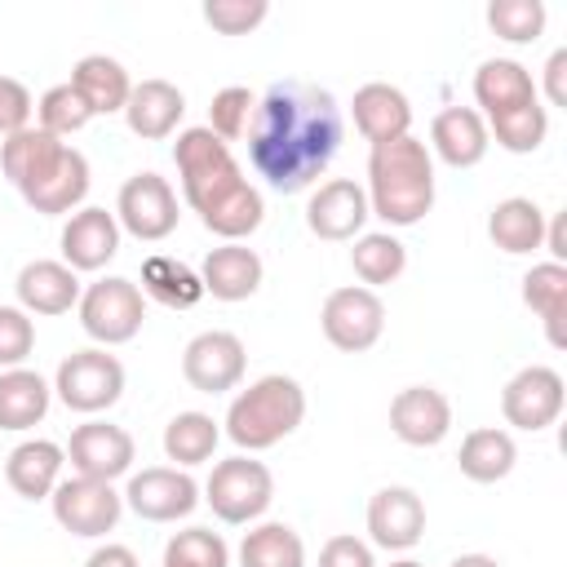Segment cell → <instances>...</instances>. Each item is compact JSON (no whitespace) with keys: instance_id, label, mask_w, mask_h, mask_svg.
<instances>
[{"instance_id":"1","label":"cell","mask_w":567,"mask_h":567,"mask_svg":"<svg viewBox=\"0 0 567 567\" xmlns=\"http://www.w3.org/2000/svg\"><path fill=\"white\" fill-rule=\"evenodd\" d=\"M341 106L328 89L306 80H275L252 111L248 124V164L257 177H266L270 190L297 195L310 190L332 155L341 151Z\"/></svg>"},{"instance_id":"2","label":"cell","mask_w":567,"mask_h":567,"mask_svg":"<svg viewBox=\"0 0 567 567\" xmlns=\"http://www.w3.org/2000/svg\"><path fill=\"white\" fill-rule=\"evenodd\" d=\"M173 159H177V177H182V195L186 204L199 213L204 230L221 235L226 244H239L244 235H252L266 217L261 190L244 177V168L235 164L230 146L199 128H182L173 142Z\"/></svg>"},{"instance_id":"3","label":"cell","mask_w":567,"mask_h":567,"mask_svg":"<svg viewBox=\"0 0 567 567\" xmlns=\"http://www.w3.org/2000/svg\"><path fill=\"white\" fill-rule=\"evenodd\" d=\"M368 213L390 226H416L434 208V155L425 142L394 137L368 155Z\"/></svg>"},{"instance_id":"4","label":"cell","mask_w":567,"mask_h":567,"mask_svg":"<svg viewBox=\"0 0 567 567\" xmlns=\"http://www.w3.org/2000/svg\"><path fill=\"white\" fill-rule=\"evenodd\" d=\"M301 416H306V390L284 372H270L230 399L226 434L244 452H266L279 439H288L301 425Z\"/></svg>"},{"instance_id":"5","label":"cell","mask_w":567,"mask_h":567,"mask_svg":"<svg viewBox=\"0 0 567 567\" xmlns=\"http://www.w3.org/2000/svg\"><path fill=\"white\" fill-rule=\"evenodd\" d=\"M146 319V301L142 288L124 275H106L97 284H89L80 292V328L106 350V346H124L142 332Z\"/></svg>"},{"instance_id":"6","label":"cell","mask_w":567,"mask_h":567,"mask_svg":"<svg viewBox=\"0 0 567 567\" xmlns=\"http://www.w3.org/2000/svg\"><path fill=\"white\" fill-rule=\"evenodd\" d=\"M204 501L213 505V514L221 523H252L270 509L275 501V478L261 461L252 456H230V461H217L208 483H204Z\"/></svg>"},{"instance_id":"7","label":"cell","mask_w":567,"mask_h":567,"mask_svg":"<svg viewBox=\"0 0 567 567\" xmlns=\"http://www.w3.org/2000/svg\"><path fill=\"white\" fill-rule=\"evenodd\" d=\"M53 394L71 408V412H106L120 394H124V363L115 354H106L102 346H89V350H75L58 363V377H53Z\"/></svg>"},{"instance_id":"8","label":"cell","mask_w":567,"mask_h":567,"mask_svg":"<svg viewBox=\"0 0 567 567\" xmlns=\"http://www.w3.org/2000/svg\"><path fill=\"white\" fill-rule=\"evenodd\" d=\"M319 328L323 337L341 350V354H363L381 341L385 332V306L372 288L363 284H346V288H332L323 297V310H319Z\"/></svg>"},{"instance_id":"9","label":"cell","mask_w":567,"mask_h":567,"mask_svg":"<svg viewBox=\"0 0 567 567\" xmlns=\"http://www.w3.org/2000/svg\"><path fill=\"white\" fill-rule=\"evenodd\" d=\"M177 195L173 186L159 177V173H133L124 186H120V199H115V221L120 230H128L133 239L142 244H159L177 230Z\"/></svg>"},{"instance_id":"10","label":"cell","mask_w":567,"mask_h":567,"mask_svg":"<svg viewBox=\"0 0 567 567\" xmlns=\"http://www.w3.org/2000/svg\"><path fill=\"white\" fill-rule=\"evenodd\" d=\"M49 501H53L58 527L71 532V536H84V540L115 532V523H120V514H124V496H120L111 483L80 478V474H75V478H62Z\"/></svg>"},{"instance_id":"11","label":"cell","mask_w":567,"mask_h":567,"mask_svg":"<svg viewBox=\"0 0 567 567\" xmlns=\"http://www.w3.org/2000/svg\"><path fill=\"white\" fill-rule=\"evenodd\" d=\"M244 363H248L244 341L235 332H221V328H208V332L190 337L186 350H182V377L199 394H226V390H235L244 381Z\"/></svg>"},{"instance_id":"12","label":"cell","mask_w":567,"mask_h":567,"mask_svg":"<svg viewBox=\"0 0 567 567\" xmlns=\"http://www.w3.org/2000/svg\"><path fill=\"white\" fill-rule=\"evenodd\" d=\"M563 399H567L563 377H558L554 368H545V363H532V368H518V372L505 381V390H501V412H505V421H509L514 430L536 434V430H549V425L558 421Z\"/></svg>"},{"instance_id":"13","label":"cell","mask_w":567,"mask_h":567,"mask_svg":"<svg viewBox=\"0 0 567 567\" xmlns=\"http://www.w3.org/2000/svg\"><path fill=\"white\" fill-rule=\"evenodd\" d=\"M71 470L80 478H97V483H115L120 474H128L137 447H133V434L124 425H111V421H84L71 430V443L62 447Z\"/></svg>"},{"instance_id":"14","label":"cell","mask_w":567,"mask_h":567,"mask_svg":"<svg viewBox=\"0 0 567 567\" xmlns=\"http://www.w3.org/2000/svg\"><path fill=\"white\" fill-rule=\"evenodd\" d=\"M124 505L146 518V523H177L199 505V483L186 470L173 465H151L142 474L128 478L124 487Z\"/></svg>"},{"instance_id":"15","label":"cell","mask_w":567,"mask_h":567,"mask_svg":"<svg viewBox=\"0 0 567 567\" xmlns=\"http://www.w3.org/2000/svg\"><path fill=\"white\" fill-rule=\"evenodd\" d=\"M390 430L408 447H439L452 430V403L434 385H408L390 399Z\"/></svg>"},{"instance_id":"16","label":"cell","mask_w":567,"mask_h":567,"mask_svg":"<svg viewBox=\"0 0 567 567\" xmlns=\"http://www.w3.org/2000/svg\"><path fill=\"white\" fill-rule=\"evenodd\" d=\"M368 195L359 182L350 177H332V182H319V190L310 195L306 204V226L310 235L328 239V244H341V239H359L363 221H368Z\"/></svg>"},{"instance_id":"17","label":"cell","mask_w":567,"mask_h":567,"mask_svg":"<svg viewBox=\"0 0 567 567\" xmlns=\"http://www.w3.org/2000/svg\"><path fill=\"white\" fill-rule=\"evenodd\" d=\"M58 244H62V261L75 275L80 270H102L120 252V221H115V213L89 204V208H80V213L66 217Z\"/></svg>"},{"instance_id":"18","label":"cell","mask_w":567,"mask_h":567,"mask_svg":"<svg viewBox=\"0 0 567 567\" xmlns=\"http://www.w3.org/2000/svg\"><path fill=\"white\" fill-rule=\"evenodd\" d=\"M368 536L381 549H412L425 536V505L412 487H381L368 501Z\"/></svg>"},{"instance_id":"19","label":"cell","mask_w":567,"mask_h":567,"mask_svg":"<svg viewBox=\"0 0 567 567\" xmlns=\"http://www.w3.org/2000/svg\"><path fill=\"white\" fill-rule=\"evenodd\" d=\"M62 151H66L62 137L44 133L40 124H27L22 133H13V137L0 142V168H4V177L13 182V190L27 195L31 186H40V182L58 168Z\"/></svg>"},{"instance_id":"20","label":"cell","mask_w":567,"mask_h":567,"mask_svg":"<svg viewBox=\"0 0 567 567\" xmlns=\"http://www.w3.org/2000/svg\"><path fill=\"white\" fill-rule=\"evenodd\" d=\"M18 306L27 315H66L71 306H80V279L66 261H49L35 257L18 270Z\"/></svg>"},{"instance_id":"21","label":"cell","mask_w":567,"mask_h":567,"mask_svg":"<svg viewBox=\"0 0 567 567\" xmlns=\"http://www.w3.org/2000/svg\"><path fill=\"white\" fill-rule=\"evenodd\" d=\"M350 111H354V128H359L372 146L394 142V137H408V128H412L408 93L394 89V84H385V80H372V84L354 89Z\"/></svg>"},{"instance_id":"22","label":"cell","mask_w":567,"mask_h":567,"mask_svg":"<svg viewBox=\"0 0 567 567\" xmlns=\"http://www.w3.org/2000/svg\"><path fill=\"white\" fill-rule=\"evenodd\" d=\"M430 146L447 168H474L487 155L492 137L474 106H443L430 124Z\"/></svg>"},{"instance_id":"23","label":"cell","mask_w":567,"mask_h":567,"mask_svg":"<svg viewBox=\"0 0 567 567\" xmlns=\"http://www.w3.org/2000/svg\"><path fill=\"white\" fill-rule=\"evenodd\" d=\"M474 102L483 106L478 115L492 120V115H505V111H518V106L540 102V93H536V80H532V71L523 62H514V58H487L474 71Z\"/></svg>"},{"instance_id":"24","label":"cell","mask_w":567,"mask_h":567,"mask_svg":"<svg viewBox=\"0 0 567 567\" xmlns=\"http://www.w3.org/2000/svg\"><path fill=\"white\" fill-rule=\"evenodd\" d=\"M199 284H204V297H217V301H248L257 288H261V257L244 244H221V248H208L204 266H199Z\"/></svg>"},{"instance_id":"25","label":"cell","mask_w":567,"mask_h":567,"mask_svg":"<svg viewBox=\"0 0 567 567\" xmlns=\"http://www.w3.org/2000/svg\"><path fill=\"white\" fill-rule=\"evenodd\" d=\"M66 452L53 439H27L4 456V478L22 501H44L62 483Z\"/></svg>"},{"instance_id":"26","label":"cell","mask_w":567,"mask_h":567,"mask_svg":"<svg viewBox=\"0 0 567 567\" xmlns=\"http://www.w3.org/2000/svg\"><path fill=\"white\" fill-rule=\"evenodd\" d=\"M182 115H186V97L168 80H142V84H133V93L124 102V120L142 142L168 137L182 124Z\"/></svg>"},{"instance_id":"27","label":"cell","mask_w":567,"mask_h":567,"mask_svg":"<svg viewBox=\"0 0 567 567\" xmlns=\"http://www.w3.org/2000/svg\"><path fill=\"white\" fill-rule=\"evenodd\" d=\"M66 84L84 97V106H89L93 115H115V111H124V102H128V93H133L128 71H124L115 58H106V53L80 58Z\"/></svg>"},{"instance_id":"28","label":"cell","mask_w":567,"mask_h":567,"mask_svg":"<svg viewBox=\"0 0 567 567\" xmlns=\"http://www.w3.org/2000/svg\"><path fill=\"white\" fill-rule=\"evenodd\" d=\"M487 235L501 252L509 257H523V252H536L545 244V213L536 199L527 195H509L501 199L492 213H487Z\"/></svg>"},{"instance_id":"29","label":"cell","mask_w":567,"mask_h":567,"mask_svg":"<svg viewBox=\"0 0 567 567\" xmlns=\"http://www.w3.org/2000/svg\"><path fill=\"white\" fill-rule=\"evenodd\" d=\"M84 195H89V159H84L75 146H66L62 159H58V168H53L40 186H31L22 199H27L35 213H44V217H62V213L80 208Z\"/></svg>"},{"instance_id":"30","label":"cell","mask_w":567,"mask_h":567,"mask_svg":"<svg viewBox=\"0 0 567 567\" xmlns=\"http://www.w3.org/2000/svg\"><path fill=\"white\" fill-rule=\"evenodd\" d=\"M49 381L31 368H4L0 372V430H31L49 412Z\"/></svg>"},{"instance_id":"31","label":"cell","mask_w":567,"mask_h":567,"mask_svg":"<svg viewBox=\"0 0 567 567\" xmlns=\"http://www.w3.org/2000/svg\"><path fill=\"white\" fill-rule=\"evenodd\" d=\"M514 461H518V447H514L509 430H496V425L470 430L456 452V465L470 483H501L514 470Z\"/></svg>"},{"instance_id":"32","label":"cell","mask_w":567,"mask_h":567,"mask_svg":"<svg viewBox=\"0 0 567 567\" xmlns=\"http://www.w3.org/2000/svg\"><path fill=\"white\" fill-rule=\"evenodd\" d=\"M142 292L168 310H190L204 297V284H199V270H190L186 261L168 252H151L142 261Z\"/></svg>"},{"instance_id":"33","label":"cell","mask_w":567,"mask_h":567,"mask_svg":"<svg viewBox=\"0 0 567 567\" xmlns=\"http://www.w3.org/2000/svg\"><path fill=\"white\" fill-rule=\"evenodd\" d=\"M523 306L536 310L545 319L549 346H563V315H567V266L558 261H540L523 275Z\"/></svg>"},{"instance_id":"34","label":"cell","mask_w":567,"mask_h":567,"mask_svg":"<svg viewBox=\"0 0 567 567\" xmlns=\"http://www.w3.org/2000/svg\"><path fill=\"white\" fill-rule=\"evenodd\" d=\"M350 266H354V275L363 279V288H381V284H394L399 275H403V266H408V248L390 235V230H368V235H359L354 239V248H350Z\"/></svg>"},{"instance_id":"35","label":"cell","mask_w":567,"mask_h":567,"mask_svg":"<svg viewBox=\"0 0 567 567\" xmlns=\"http://www.w3.org/2000/svg\"><path fill=\"white\" fill-rule=\"evenodd\" d=\"M217 439H221V430H217V421L208 412H177L164 425V456L177 461L182 470L186 465H204V461H213Z\"/></svg>"},{"instance_id":"36","label":"cell","mask_w":567,"mask_h":567,"mask_svg":"<svg viewBox=\"0 0 567 567\" xmlns=\"http://www.w3.org/2000/svg\"><path fill=\"white\" fill-rule=\"evenodd\" d=\"M239 567H306V545L288 523H261L244 532Z\"/></svg>"},{"instance_id":"37","label":"cell","mask_w":567,"mask_h":567,"mask_svg":"<svg viewBox=\"0 0 567 567\" xmlns=\"http://www.w3.org/2000/svg\"><path fill=\"white\" fill-rule=\"evenodd\" d=\"M483 124H487V137H496V146H505L509 155H532L545 142V133H549V111L540 102H532V106L492 115Z\"/></svg>"},{"instance_id":"38","label":"cell","mask_w":567,"mask_h":567,"mask_svg":"<svg viewBox=\"0 0 567 567\" xmlns=\"http://www.w3.org/2000/svg\"><path fill=\"white\" fill-rule=\"evenodd\" d=\"M164 567H230V549L208 527H186L164 545Z\"/></svg>"},{"instance_id":"39","label":"cell","mask_w":567,"mask_h":567,"mask_svg":"<svg viewBox=\"0 0 567 567\" xmlns=\"http://www.w3.org/2000/svg\"><path fill=\"white\" fill-rule=\"evenodd\" d=\"M487 27L509 44H532L545 31V4L540 0H492Z\"/></svg>"},{"instance_id":"40","label":"cell","mask_w":567,"mask_h":567,"mask_svg":"<svg viewBox=\"0 0 567 567\" xmlns=\"http://www.w3.org/2000/svg\"><path fill=\"white\" fill-rule=\"evenodd\" d=\"M35 115H40V128L53 133V137H71V133H80V128L93 120V111L84 106V97H80L71 84H53V89L35 102Z\"/></svg>"},{"instance_id":"41","label":"cell","mask_w":567,"mask_h":567,"mask_svg":"<svg viewBox=\"0 0 567 567\" xmlns=\"http://www.w3.org/2000/svg\"><path fill=\"white\" fill-rule=\"evenodd\" d=\"M252 111H257V97L244 89V84H230L221 93H213V106H208V133H217L221 142H235L248 133L252 124Z\"/></svg>"},{"instance_id":"42","label":"cell","mask_w":567,"mask_h":567,"mask_svg":"<svg viewBox=\"0 0 567 567\" xmlns=\"http://www.w3.org/2000/svg\"><path fill=\"white\" fill-rule=\"evenodd\" d=\"M270 13L266 0H208L204 4V22L221 35H248L252 27H261Z\"/></svg>"},{"instance_id":"43","label":"cell","mask_w":567,"mask_h":567,"mask_svg":"<svg viewBox=\"0 0 567 567\" xmlns=\"http://www.w3.org/2000/svg\"><path fill=\"white\" fill-rule=\"evenodd\" d=\"M35 350V323L22 306H0V368H22Z\"/></svg>"},{"instance_id":"44","label":"cell","mask_w":567,"mask_h":567,"mask_svg":"<svg viewBox=\"0 0 567 567\" xmlns=\"http://www.w3.org/2000/svg\"><path fill=\"white\" fill-rule=\"evenodd\" d=\"M31 111H35V102H31L27 84L13 75H0V137L22 133L31 124Z\"/></svg>"},{"instance_id":"45","label":"cell","mask_w":567,"mask_h":567,"mask_svg":"<svg viewBox=\"0 0 567 567\" xmlns=\"http://www.w3.org/2000/svg\"><path fill=\"white\" fill-rule=\"evenodd\" d=\"M319 567H377V558L359 536H332L319 549Z\"/></svg>"},{"instance_id":"46","label":"cell","mask_w":567,"mask_h":567,"mask_svg":"<svg viewBox=\"0 0 567 567\" xmlns=\"http://www.w3.org/2000/svg\"><path fill=\"white\" fill-rule=\"evenodd\" d=\"M563 75H567V49H554L549 62H545V97H549V106H567V84H563Z\"/></svg>"},{"instance_id":"47","label":"cell","mask_w":567,"mask_h":567,"mask_svg":"<svg viewBox=\"0 0 567 567\" xmlns=\"http://www.w3.org/2000/svg\"><path fill=\"white\" fill-rule=\"evenodd\" d=\"M84 567H142V563H137V554L128 545H97L84 558Z\"/></svg>"},{"instance_id":"48","label":"cell","mask_w":567,"mask_h":567,"mask_svg":"<svg viewBox=\"0 0 567 567\" xmlns=\"http://www.w3.org/2000/svg\"><path fill=\"white\" fill-rule=\"evenodd\" d=\"M540 248H549V261H567V239H563V217H554V221H545V244Z\"/></svg>"},{"instance_id":"49","label":"cell","mask_w":567,"mask_h":567,"mask_svg":"<svg viewBox=\"0 0 567 567\" xmlns=\"http://www.w3.org/2000/svg\"><path fill=\"white\" fill-rule=\"evenodd\" d=\"M452 567H501V563L487 554H461V558H452Z\"/></svg>"},{"instance_id":"50","label":"cell","mask_w":567,"mask_h":567,"mask_svg":"<svg viewBox=\"0 0 567 567\" xmlns=\"http://www.w3.org/2000/svg\"><path fill=\"white\" fill-rule=\"evenodd\" d=\"M390 567H425V563H416V558H399V563H390Z\"/></svg>"}]
</instances>
